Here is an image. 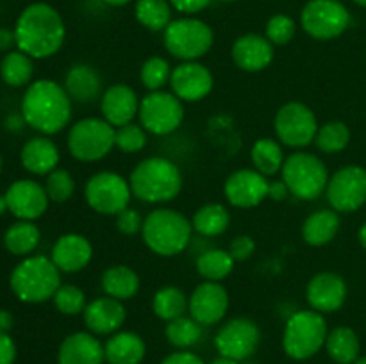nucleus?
<instances>
[{"label":"nucleus","instance_id":"9d476101","mask_svg":"<svg viewBox=\"0 0 366 364\" xmlns=\"http://www.w3.org/2000/svg\"><path fill=\"white\" fill-rule=\"evenodd\" d=\"M84 198L89 209L102 216H117L127 209L132 198L131 184L125 177L114 171H97L88 178Z\"/></svg>","mask_w":366,"mask_h":364},{"label":"nucleus","instance_id":"2f4dec72","mask_svg":"<svg viewBox=\"0 0 366 364\" xmlns=\"http://www.w3.org/2000/svg\"><path fill=\"white\" fill-rule=\"evenodd\" d=\"M41 232L34 221L18 220L9 225L4 234V246L9 253L16 257H29L39 245Z\"/></svg>","mask_w":366,"mask_h":364},{"label":"nucleus","instance_id":"c9c22d12","mask_svg":"<svg viewBox=\"0 0 366 364\" xmlns=\"http://www.w3.org/2000/svg\"><path fill=\"white\" fill-rule=\"evenodd\" d=\"M236 261L229 253V250L222 248H211L206 250L197 257V273L204 278V280L220 282L227 278L234 270Z\"/></svg>","mask_w":366,"mask_h":364},{"label":"nucleus","instance_id":"603ef678","mask_svg":"<svg viewBox=\"0 0 366 364\" xmlns=\"http://www.w3.org/2000/svg\"><path fill=\"white\" fill-rule=\"evenodd\" d=\"M290 196V189L286 186V182L282 181H274L270 182V188H268V198L274 200V202H282Z\"/></svg>","mask_w":366,"mask_h":364},{"label":"nucleus","instance_id":"6ab92c4d","mask_svg":"<svg viewBox=\"0 0 366 364\" xmlns=\"http://www.w3.org/2000/svg\"><path fill=\"white\" fill-rule=\"evenodd\" d=\"M7 209L18 220L34 221L49 209V195L45 186L32 178H18L6 191Z\"/></svg>","mask_w":366,"mask_h":364},{"label":"nucleus","instance_id":"473e14b6","mask_svg":"<svg viewBox=\"0 0 366 364\" xmlns=\"http://www.w3.org/2000/svg\"><path fill=\"white\" fill-rule=\"evenodd\" d=\"M285 150L277 139L259 138L250 148V161H252L254 170L263 173L264 177L279 173L285 164Z\"/></svg>","mask_w":366,"mask_h":364},{"label":"nucleus","instance_id":"f257e3e1","mask_svg":"<svg viewBox=\"0 0 366 364\" xmlns=\"http://www.w3.org/2000/svg\"><path fill=\"white\" fill-rule=\"evenodd\" d=\"M16 46L32 59L56 56L66 38V25L56 7L34 2L25 7L14 24Z\"/></svg>","mask_w":366,"mask_h":364},{"label":"nucleus","instance_id":"a878e982","mask_svg":"<svg viewBox=\"0 0 366 364\" xmlns=\"http://www.w3.org/2000/svg\"><path fill=\"white\" fill-rule=\"evenodd\" d=\"M61 153L49 136H36L24 143L20 150L21 166L32 175H49L59 164Z\"/></svg>","mask_w":366,"mask_h":364},{"label":"nucleus","instance_id":"4d7b16f0","mask_svg":"<svg viewBox=\"0 0 366 364\" xmlns=\"http://www.w3.org/2000/svg\"><path fill=\"white\" fill-rule=\"evenodd\" d=\"M104 2L107 4V6H113V7H124L127 6L131 0H104Z\"/></svg>","mask_w":366,"mask_h":364},{"label":"nucleus","instance_id":"5701e85b","mask_svg":"<svg viewBox=\"0 0 366 364\" xmlns=\"http://www.w3.org/2000/svg\"><path fill=\"white\" fill-rule=\"evenodd\" d=\"M50 259L59 268L61 273H79L92 263L93 245L86 236L68 232L56 239Z\"/></svg>","mask_w":366,"mask_h":364},{"label":"nucleus","instance_id":"5fc2aeb1","mask_svg":"<svg viewBox=\"0 0 366 364\" xmlns=\"http://www.w3.org/2000/svg\"><path fill=\"white\" fill-rule=\"evenodd\" d=\"M11 327H13V316L9 310L0 309V332H9Z\"/></svg>","mask_w":366,"mask_h":364},{"label":"nucleus","instance_id":"412c9836","mask_svg":"<svg viewBox=\"0 0 366 364\" xmlns=\"http://www.w3.org/2000/svg\"><path fill=\"white\" fill-rule=\"evenodd\" d=\"M139 96L131 86L124 82H117L104 89L100 96V111L102 118L114 128L124 127V125L132 123L139 113Z\"/></svg>","mask_w":366,"mask_h":364},{"label":"nucleus","instance_id":"09e8293b","mask_svg":"<svg viewBox=\"0 0 366 364\" xmlns=\"http://www.w3.org/2000/svg\"><path fill=\"white\" fill-rule=\"evenodd\" d=\"M175 11L182 14H197L209 7L211 0H168Z\"/></svg>","mask_w":366,"mask_h":364},{"label":"nucleus","instance_id":"72a5a7b5","mask_svg":"<svg viewBox=\"0 0 366 364\" xmlns=\"http://www.w3.org/2000/svg\"><path fill=\"white\" fill-rule=\"evenodd\" d=\"M325 348L335 363L354 364V360L360 357V338L350 327H336L327 334Z\"/></svg>","mask_w":366,"mask_h":364},{"label":"nucleus","instance_id":"f3484780","mask_svg":"<svg viewBox=\"0 0 366 364\" xmlns=\"http://www.w3.org/2000/svg\"><path fill=\"white\" fill-rule=\"evenodd\" d=\"M214 77L200 61H182L172 70V93L182 102H200L213 91Z\"/></svg>","mask_w":366,"mask_h":364},{"label":"nucleus","instance_id":"e433bc0d","mask_svg":"<svg viewBox=\"0 0 366 364\" xmlns=\"http://www.w3.org/2000/svg\"><path fill=\"white\" fill-rule=\"evenodd\" d=\"M152 310L159 320L172 321L184 316L188 310V296L177 285H164L152 296Z\"/></svg>","mask_w":366,"mask_h":364},{"label":"nucleus","instance_id":"79ce46f5","mask_svg":"<svg viewBox=\"0 0 366 364\" xmlns=\"http://www.w3.org/2000/svg\"><path fill=\"white\" fill-rule=\"evenodd\" d=\"M52 302L56 305V309L61 314H66V316L82 314L86 305H88V302H86V293L79 285L74 284H61L56 295H54Z\"/></svg>","mask_w":366,"mask_h":364},{"label":"nucleus","instance_id":"dca6fc26","mask_svg":"<svg viewBox=\"0 0 366 364\" xmlns=\"http://www.w3.org/2000/svg\"><path fill=\"white\" fill-rule=\"evenodd\" d=\"M268 177L254 168H242L225 178L224 195L232 207L252 209L268 198Z\"/></svg>","mask_w":366,"mask_h":364},{"label":"nucleus","instance_id":"f704fd0d","mask_svg":"<svg viewBox=\"0 0 366 364\" xmlns=\"http://www.w3.org/2000/svg\"><path fill=\"white\" fill-rule=\"evenodd\" d=\"M34 75V63L32 57L21 50H11L0 61V79L11 88L29 86Z\"/></svg>","mask_w":366,"mask_h":364},{"label":"nucleus","instance_id":"7c9ffc66","mask_svg":"<svg viewBox=\"0 0 366 364\" xmlns=\"http://www.w3.org/2000/svg\"><path fill=\"white\" fill-rule=\"evenodd\" d=\"M193 231L204 238H217L222 236L231 225V213L224 203L209 202L195 211L192 218Z\"/></svg>","mask_w":366,"mask_h":364},{"label":"nucleus","instance_id":"0eeeda50","mask_svg":"<svg viewBox=\"0 0 366 364\" xmlns=\"http://www.w3.org/2000/svg\"><path fill=\"white\" fill-rule=\"evenodd\" d=\"M282 181L290 189V195L299 200H317L327 189L329 170L324 161L311 152L297 150L290 153L282 164Z\"/></svg>","mask_w":366,"mask_h":364},{"label":"nucleus","instance_id":"6e6d98bb","mask_svg":"<svg viewBox=\"0 0 366 364\" xmlns=\"http://www.w3.org/2000/svg\"><path fill=\"white\" fill-rule=\"evenodd\" d=\"M357 239H360V245L366 250V221L361 225L360 231H357Z\"/></svg>","mask_w":366,"mask_h":364},{"label":"nucleus","instance_id":"58836bf2","mask_svg":"<svg viewBox=\"0 0 366 364\" xmlns=\"http://www.w3.org/2000/svg\"><path fill=\"white\" fill-rule=\"evenodd\" d=\"M164 338L175 348L188 350L202 338V325L184 314V316L168 321L164 327Z\"/></svg>","mask_w":366,"mask_h":364},{"label":"nucleus","instance_id":"bf43d9fd","mask_svg":"<svg viewBox=\"0 0 366 364\" xmlns=\"http://www.w3.org/2000/svg\"><path fill=\"white\" fill-rule=\"evenodd\" d=\"M7 209V200H6V195H0V214H4Z\"/></svg>","mask_w":366,"mask_h":364},{"label":"nucleus","instance_id":"e2e57ef3","mask_svg":"<svg viewBox=\"0 0 366 364\" xmlns=\"http://www.w3.org/2000/svg\"><path fill=\"white\" fill-rule=\"evenodd\" d=\"M2 168H4V159H2V153H0V173H2Z\"/></svg>","mask_w":366,"mask_h":364},{"label":"nucleus","instance_id":"a18cd8bd","mask_svg":"<svg viewBox=\"0 0 366 364\" xmlns=\"http://www.w3.org/2000/svg\"><path fill=\"white\" fill-rule=\"evenodd\" d=\"M114 146L125 153H138L147 146V131L139 123H127L117 128Z\"/></svg>","mask_w":366,"mask_h":364},{"label":"nucleus","instance_id":"b1692460","mask_svg":"<svg viewBox=\"0 0 366 364\" xmlns=\"http://www.w3.org/2000/svg\"><path fill=\"white\" fill-rule=\"evenodd\" d=\"M84 325L92 334L95 335H111L122 328L127 318L124 302L111 296H99L86 305Z\"/></svg>","mask_w":366,"mask_h":364},{"label":"nucleus","instance_id":"49530a36","mask_svg":"<svg viewBox=\"0 0 366 364\" xmlns=\"http://www.w3.org/2000/svg\"><path fill=\"white\" fill-rule=\"evenodd\" d=\"M143 227V218L132 207H127L122 213L117 214V228L125 236H134L138 232H142Z\"/></svg>","mask_w":366,"mask_h":364},{"label":"nucleus","instance_id":"423d86ee","mask_svg":"<svg viewBox=\"0 0 366 364\" xmlns=\"http://www.w3.org/2000/svg\"><path fill=\"white\" fill-rule=\"evenodd\" d=\"M327 321L317 310H299L292 314L282 332V348L290 359L306 360L317 355L327 341Z\"/></svg>","mask_w":366,"mask_h":364},{"label":"nucleus","instance_id":"393cba45","mask_svg":"<svg viewBox=\"0 0 366 364\" xmlns=\"http://www.w3.org/2000/svg\"><path fill=\"white\" fill-rule=\"evenodd\" d=\"M104 360V345L92 332L66 335L57 352V364H102Z\"/></svg>","mask_w":366,"mask_h":364},{"label":"nucleus","instance_id":"c756f323","mask_svg":"<svg viewBox=\"0 0 366 364\" xmlns=\"http://www.w3.org/2000/svg\"><path fill=\"white\" fill-rule=\"evenodd\" d=\"M340 231V213L335 209H318L302 223V239L310 246H325Z\"/></svg>","mask_w":366,"mask_h":364},{"label":"nucleus","instance_id":"a19ab883","mask_svg":"<svg viewBox=\"0 0 366 364\" xmlns=\"http://www.w3.org/2000/svg\"><path fill=\"white\" fill-rule=\"evenodd\" d=\"M172 70H174V68L170 66V63H168L164 57L154 56L149 57V59L142 64L139 79H142L143 86H145L149 91H159L164 86L170 84Z\"/></svg>","mask_w":366,"mask_h":364},{"label":"nucleus","instance_id":"3c124183","mask_svg":"<svg viewBox=\"0 0 366 364\" xmlns=\"http://www.w3.org/2000/svg\"><path fill=\"white\" fill-rule=\"evenodd\" d=\"M161 364H204V360L189 350H177V352L164 357Z\"/></svg>","mask_w":366,"mask_h":364},{"label":"nucleus","instance_id":"f03ea898","mask_svg":"<svg viewBox=\"0 0 366 364\" xmlns=\"http://www.w3.org/2000/svg\"><path fill=\"white\" fill-rule=\"evenodd\" d=\"M20 114L25 125L43 136H52L68 127L71 120V98L64 86L52 79L31 82L21 96Z\"/></svg>","mask_w":366,"mask_h":364},{"label":"nucleus","instance_id":"052dcab7","mask_svg":"<svg viewBox=\"0 0 366 364\" xmlns=\"http://www.w3.org/2000/svg\"><path fill=\"white\" fill-rule=\"evenodd\" d=\"M354 364H366V355H363V357H357L356 360H354Z\"/></svg>","mask_w":366,"mask_h":364},{"label":"nucleus","instance_id":"4c0bfd02","mask_svg":"<svg viewBox=\"0 0 366 364\" xmlns=\"http://www.w3.org/2000/svg\"><path fill=\"white\" fill-rule=\"evenodd\" d=\"M172 9L174 7L168 0H136L134 16L145 29L159 32L170 25Z\"/></svg>","mask_w":366,"mask_h":364},{"label":"nucleus","instance_id":"de8ad7c7","mask_svg":"<svg viewBox=\"0 0 366 364\" xmlns=\"http://www.w3.org/2000/svg\"><path fill=\"white\" fill-rule=\"evenodd\" d=\"M254 250H256V241L247 234L236 236V238L231 241V245H229V253H231L232 259H234L236 263H242V261L250 259Z\"/></svg>","mask_w":366,"mask_h":364},{"label":"nucleus","instance_id":"ddd939ff","mask_svg":"<svg viewBox=\"0 0 366 364\" xmlns=\"http://www.w3.org/2000/svg\"><path fill=\"white\" fill-rule=\"evenodd\" d=\"M317 114L302 102H288L279 107L274 120L277 141L290 148H306L315 141L318 132Z\"/></svg>","mask_w":366,"mask_h":364},{"label":"nucleus","instance_id":"13d9d810","mask_svg":"<svg viewBox=\"0 0 366 364\" xmlns=\"http://www.w3.org/2000/svg\"><path fill=\"white\" fill-rule=\"evenodd\" d=\"M211 364H239L238 360H232V359H227V357H218V359H214Z\"/></svg>","mask_w":366,"mask_h":364},{"label":"nucleus","instance_id":"4468645a","mask_svg":"<svg viewBox=\"0 0 366 364\" xmlns=\"http://www.w3.org/2000/svg\"><path fill=\"white\" fill-rule=\"evenodd\" d=\"M327 202L336 213L349 214L366 203V168L347 164L329 177Z\"/></svg>","mask_w":366,"mask_h":364},{"label":"nucleus","instance_id":"aec40b11","mask_svg":"<svg viewBox=\"0 0 366 364\" xmlns=\"http://www.w3.org/2000/svg\"><path fill=\"white\" fill-rule=\"evenodd\" d=\"M349 288L342 275L335 271H322L311 277L306 285V300L313 310L320 314H332L345 303Z\"/></svg>","mask_w":366,"mask_h":364},{"label":"nucleus","instance_id":"c03bdc74","mask_svg":"<svg viewBox=\"0 0 366 364\" xmlns=\"http://www.w3.org/2000/svg\"><path fill=\"white\" fill-rule=\"evenodd\" d=\"M297 34V21L293 20L290 14H274L270 20L267 21V27H264V36L270 39V43L274 46H282L288 45Z\"/></svg>","mask_w":366,"mask_h":364},{"label":"nucleus","instance_id":"20e7f679","mask_svg":"<svg viewBox=\"0 0 366 364\" xmlns=\"http://www.w3.org/2000/svg\"><path fill=\"white\" fill-rule=\"evenodd\" d=\"M193 232L192 220L168 207H159L143 218V243L159 257H175L184 252L192 241Z\"/></svg>","mask_w":366,"mask_h":364},{"label":"nucleus","instance_id":"8fccbe9b","mask_svg":"<svg viewBox=\"0 0 366 364\" xmlns=\"http://www.w3.org/2000/svg\"><path fill=\"white\" fill-rule=\"evenodd\" d=\"M16 359V345L7 332H0V364H13Z\"/></svg>","mask_w":366,"mask_h":364},{"label":"nucleus","instance_id":"680f3d73","mask_svg":"<svg viewBox=\"0 0 366 364\" xmlns=\"http://www.w3.org/2000/svg\"><path fill=\"white\" fill-rule=\"evenodd\" d=\"M352 2H356L357 6H361V7H366V0H352Z\"/></svg>","mask_w":366,"mask_h":364},{"label":"nucleus","instance_id":"0e129e2a","mask_svg":"<svg viewBox=\"0 0 366 364\" xmlns=\"http://www.w3.org/2000/svg\"><path fill=\"white\" fill-rule=\"evenodd\" d=\"M222 2H236V0H222Z\"/></svg>","mask_w":366,"mask_h":364},{"label":"nucleus","instance_id":"f8f14e48","mask_svg":"<svg viewBox=\"0 0 366 364\" xmlns=\"http://www.w3.org/2000/svg\"><path fill=\"white\" fill-rule=\"evenodd\" d=\"M304 32L318 41H329L349 29L350 13L340 0H310L300 13Z\"/></svg>","mask_w":366,"mask_h":364},{"label":"nucleus","instance_id":"7ed1b4c3","mask_svg":"<svg viewBox=\"0 0 366 364\" xmlns=\"http://www.w3.org/2000/svg\"><path fill=\"white\" fill-rule=\"evenodd\" d=\"M132 196L145 203H167L182 189V171L174 161L154 156L139 161L129 177Z\"/></svg>","mask_w":366,"mask_h":364},{"label":"nucleus","instance_id":"4be33fe9","mask_svg":"<svg viewBox=\"0 0 366 364\" xmlns=\"http://www.w3.org/2000/svg\"><path fill=\"white\" fill-rule=\"evenodd\" d=\"M231 57L239 70L256 74L270 66L275 57V49L267 36L249 32L236 38L232 43Z\"/></svg>","mask_w":366,"mask_h":364},{"label":"nucleus","instance_id":"39448f33","mask_svg":"<svg viewBox=\"0 0 366 364\" xmlns=\"http://www.w3.org/2000/svg\"><path fill=\"white\" fill-rule=\"evenodd\" d=\"M9 285L20 302L41 303L52 300L59 289L61 271L50 257L29 256L13 268Z\"/></svg>","mask_w":366,"mask_h":364},{"label":"nucleus","instance_id":"ea45409f","mask_svg":"<svg viewBox=\"0 0 366 364\" xmlns=\"http://www.w3.org/2000/svg\"><path fill=\"white\" fill-rule=\"evenodd\" d=\"M350 143V128L345 121L332 120L318 127L315 145L324 153H338L345 150Z\"/></svg>","mask_w":366,"mask_h":364},{"label":"nucleus","instance_id":"864d4df0","mask_svg":"<svg viewBox=\"0 0 366 364\" xmlns=\"http://www.w3.org/2000/svg\"><path fill=\"white\" fill-rule=\"evenodd\" d=\"M16 45V36H14V31L11 29H0V50L2 52H11V49Z\"/></svg>","mask_w":366,"mask_h":364},{"label":"nucleus","instance_id":"cd10ccee","mask_svg":"<svg viewBox=\"0 0 366 364\" xmlns=\"http://www.w3.org/2000/svg\"><path fill=\"white\" fill-rule=\"evenodd\" d=\"M64 89L71 100L77 102H93L104 93L102 77L93 66L84 63L74 64L64 77Z\"/></svg>","mask_w":366,"mask_h":364},{"label":"nucleus","instance_id":"a211bd4d","mask_svg":"<svg viewBox=\"0 0 366 364\" xmlns=\"http://www.w3.org/2000/svg\"><path fill=\"white\" fill-rule=\"evenodd\" d=\"M189 316L202 327L220 323L229 310V293L220 282L204 280L188 296Z\"/></svg>","mask_w":366,"mask_h":364},{"label":"nucleus","instance_id":"6e6552de","mask_svg":"<svg viewBox=\"0 0 366 364\" xmlns=\"http://www.w3.org/2000/svg\"><path fill=\"white\" fill-rule=\"evenodd\" d=\"M114 134L117 128L104 118H82L68 131L66 146L74 159L81 163H97L114 148Z\"/></svg>","mask_w":366,"mask_h":364},{"label":"nucleus","instance_id":"1a4fd4ad","mask_svg":"<svg viewBox=\"0 0 366 364\" xmlns=\"http://www.w3.org/2000/svg\"><path fill=\"white\" fill-rule=\"evenodd\" d=\"M163 43L168 54L181 61H199L214 43L213 29L199 18H177L163 31Z\"/></svg>","mask_w":366,"mask_h":364},{"label":"nucleus","instance_id":"bb28decb","mask_svg":"<svg viewBox=\"0 0 366 364\" xmlns=\"http://www.w3.org/2000/svg\"><path fill=\"white\" fill-rule=\"evenodd\" d=\"M145 353V341L132 330L114 332L104 345V355L109 364H139Z\"/></svg>","mask_w":366,"mask_h":364},{"label":"nucleus","instance_id":"2eb2a0df","mask_svg":"<svg viewBox=\"0 0 366 364\" xmlns=\"http://www.w3.org/2000/svg\"><path fill=\"white\" fill-rule=\"evenodd\" d=\"M261 343V330L250 318H232L218 328L214 346L222 357L232 360H245L256 353Z\"/></svg>","mask_w":366,"mask_h":364},{"label":"nucleus","instance_id":"c85d7f7f","mask_svg":"<svg viewBox=\"0 0 366 364\" xmlns=\"http://www.w3.org/2000/svg\"><path fill=\"white\" fill-rule=\"evenodd\" d=\"M100 284L107 296L125 302L138 295L142 280H139V275L127 264H113L104 270Z\"/></svg>","mask_w":366,"mask_h":364},{"label":"nucleus","instance_id":"37998d69","mask_svg":"<svg viewBox=\"0 0 366 364\" xmlns=\"http://www.w3.org/2000/svg\"><path fill=\"white\" fill-rule=\"evenodd\" d=\"M43 186H45V191L49 195L50 202L56 203L68 202L75 193L74 177H71L70 171L63 170V168H56L54 171H50Z\"/></svg>","mask_w":366,"mask_h":364},{"label":"nucleus","instance_id":"9b49d317","mask_svg":"<svg viewBox=\"0 0 366 364\" xmlns=\"http://www.w3.org/2000/svg\"><path fill=\"white\" fill-rule=\"evenodd\" d=\"M139 125L154 136H168L184 120V102L172 91H149L139 102Z\"/></svg>","mask_w":366,"mask_h":364}]
</instances>
